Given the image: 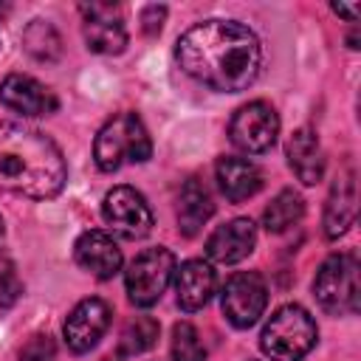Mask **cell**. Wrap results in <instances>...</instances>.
I'll list each match as a JSON object with an SVG mask.
<instances>
[{"instance_id":"2e32d148","label":"cell","mask_w":361,"mask_h":361,"mask_svg":"<svg viewBox=\"0 0 361 361\" xmlns=\"http://www.w3.org/2000/svg\"><path fill=\"white\" fill-rule=\"evenodd\" d=\"M285 152H288L290 169L296 172V178L305 186H313V183L322 180V175H324V152H322L319 135L313 130L299 127L296 133H290V138L285 144Z\"/></svg>"},{"instance_id":"7c38bea8","label":"cell","mask_w":361,"mask_h":361,"mask_svg":"<svg viewBox=\"0 0 361 361\" xmlns=\"http://www.w3.org/2000/svg\"><path fill=\"white\" fill-rule=\"evenodd\" d=\"M0 99L8 110L23 116H48L59 107L56 96L42 82L25 73H8L0 85Z\"/></svg>"},{"instance_id":"8fae6325","label":"cell","mask_w":361,"mask_h":361,"mask_svg":"<svg viewBox=\"0 0 361 361\" xmlns=\"http://www.w3.org/2000/svg\"><path fill=\"white\" fill-rule=\"evenodd\" d=\"M110 327V305L104 299H82L65 319V341L73 353H87L99 344V338Z\"/></svg>"},{"instance_id":"30bf717a","label":"cell","mask_w":361,"mask_h":361,"mask_svg":"<svg viewBox=\"0 0 361 361\" xmlns=\"http://www.w3.org/2000/svg\"><path fill=\"white\" fill-rule=\"evenodd\" d=\"M220 305H223V313L226 319L234 324V327H251L265 305H268V288H265V279L254 271H240L234 274L226 288H223V296H220Z\"/></svg>"},{"instance_id":"52a82bcc","label":"cell","mask_w":361,"mask_h":361,"mask_svg":"<svg viewBox=\"0 0 361 361\" xmlns=\"http://www.w3.org/2000/svg\"><path fill=\"white\" fill-rule=\"evenodd\" d=\"M276 135H279V116L268 102L243 104L228 124L231 144L248 155H259V152L271 149Z\"/></svg>"},{"instance_id":"277c9868","label":"cell","mask_w":361,"mask_h":361,"mask_svg":"<svg viewBox=\"0 0 361 361\" xmlns=\"http://www.w3.org/2000/svg\"><path fill=\"white\" fill-rule=\"evenodd\" d=\"M316 322L302 305H282L265 322L259 347L271 361H302L316 344Z\"/></svg>"},{"instance_id":"d4e9b609","label":"cell","mask_w":361,"mask_h":361,"mask_svg":"<svg viewBox=\"0 0 361 361\" xmlns=\"http://www.w3.org/2000/svg\"><path fill=\"white\" fill-rule=\"evenodd\" d=\"M20 293H23V285L17 282L11 265L3 268V271H0V307H11V305L17 302Z\"/></svg>"},{"instance_id":"44dd1931","label":"cell","mask_w":361,"mask_h":361,"mask_svg":"<svg viewBox=\"0 0 361 361\" xmlns=\"http://www.w3.org/2000/svg\"><path fill=\"white\" fill-rule=\"evenodd\" d=\"M23 48L37 59V62H56L62 54V39L56 28L45 20H34L23 31Z\"/></svg>"},{"instance_id":"3957f363","label":"cell","mask_w":361,"mask_h":361,"mask_svg":"<svg viewBox=\"0 0 361 361\" xmlns=\"http://www.w3.org/2000/svg\"><path fill=\"white\" fill-rule=\"evenodd\" d=\"M152 155V141L135 113L113 116L93 141V161L102 172H116L124 164H144Z\"/></svg>"},{"instance_id":"7402d4cb","label":"cell","mask_w":361,"mask_h":361,"mask_svg":"<svg viewBox=\"0 0 361 361\" xmlns=\"http://www.w3.org/2000/svg\"><path fill=\"white\" fill-rule=\"evenodd\" d=\"M158 322L152 316H135L133 322H127V327L121 330V355H138L144 350H149L158 341Z\"/></svg>"},{"instance_id":"cb8c5ba5","label":"cell","mask_w":361,"mask_h":361,"mask_svg":"<svg viewBox=\"0 0 361 361\" xmlns=\"http://www.w3.org/2000/svg\"><path fill=\"white\" fill-rule=\"evenodd\" d=\"M20 361H54V341L48 336H34L23 347Z\"/></svg>"},{"instance_id":"603a6c76","label":"cell","mask_w":361,"mask_h":361,"mask_svg":"<svg viewBox=\"0 0 361 361\" xmlns=\"http://www.w3.org/2000/svg\"><path fill=\"white\" fill-rule=\"evenodd\" d=\"M172 358L175 361H206V347L200 344V336L189 322H178L172 327Z\"/></svg>"},{"instance_id":"e0dca14e","label":"cell","mask_w":361,"mask_h":361,"mask_svg":"<svg viewBox=\"0 0 361 361\" xmlns=\"http://www.w3.org/2000/svg\"><path fill=\"white\" fill-rule=\"evenodd\" d=\"M355 220V172L344 169L336 175L330 186V197L324 206V234L338 240Z\"/></svg>"},{"instance_id":"8992f818","label":"cell","mask_w":361,"mask_h":361,"mask_svg":"<svg viewBox=\"0 0 361 361\" xmlns=\"http://www.w3.org/2000/svg\"><path fill=\"white\" fill-rule=\"evenodd\" d=\"M175 274V257L169 248H147L127 268V296L135 307H149L161 299Z\"/></svg>"},{"instance_id":"4316f807","label":"cell","mask_w":361,"mask_h":361,"mask_svg":"<svg viewBox=\"0 0 361 361\" xmlns=\"http://www.w3.org/2000/svg\"><path fill=\"white\" fill-rule=\"evenodd\" d=\"M333 11H336V14H341V17H347V23H355V20H358V14H361V8H358V6H344V3H333Z\"/></svg>"},{"instance_id":"5bb4252c","label":"cell","mask_w":361,"mask_h":361,"mask_svg":"<svg viewBox=\"0 0 361 361\" xmlns=\"http://www.w3.org/2000/svg\"><path fill=\"white\" fill-rule=\"evenodd\" d=\"M79 268L93 274L96 279H113L121 268V248L107 231H85L73 245Z\"/></svg>"},{"instance_id":"6da1fadb","label":"cell","mask_w":361,"mask_h":361,"mask_svg":"<svg viewBox=\"0 0 361 361\" xmlns=\"http://www.w3.org/2000/svg\"><path fill=\"white\" fill-rule=\"evenodd\" d=\"M175 59L195 82L220 93H240L259 76L262 45L237 20H203L178 37Z\"/></svg>"},{"instance_id":"9c48e42d","label":"cell","mask_w":361,"mask_h":361,"mask_svg":"<svg viewBox=\"0 0 361 361\" xmlns=\"http://www.w3.org/2000/svg\"><path fill=\"white\" fill-rule=\"evenodd\" d=\"M82 34L93 54H121L127 45V28L121 6L116 3H82Z\"/></svg>"},{"instance_id":"9a60e30c","label":"cell","mask_w":361,"mask_h":361,"mask_svg":"<svg viewBox=\"0 0 361 361\" xmlns=\"http://www.w3.org/2000/svg\"><path fill=\"white\" fill-rule=\"evenodd\" d=\"M217 276L214 268L203 259H189L175 271V293H178V305L183 310H200L212 293H214Z\"/></svg>"},{"instance_id":"484cf974","label":"cell","mask_w":361,"mask_h":361,"mask_svg":"<svg viewBox=\"0 0 361 361\" xmlns=\"http://www.w3.org/2000/svg\"><path fill=\"white\" fill-rule=\"evenodd\" d=\"M164 17H166V8H164V6H147V8L141 11V23H144V31H147V34H155V31H161V23H164Z\"/></svg>"},{"instance_id":"83f0119b","label":"cell","mask_w":361,"mask_h":361,"mask_svg":"<svg viewBox=\"0 0 361 361\" xmlns=\"http://www.w3.org/2000/svg\"><path fill=\"white\" fill-rule=\"evenodd\" d=\"M3 268H8V262H6V257H3V220H0V271Z\"/></svg>"},{"instance_id":"7a4b0ae2","label":"cell","mask_w":361,"mask_h":361,"mask_svg":"<svg viewBox=\"0 0 361 361\" xmlns=\"http://www.w3.org/2000/svg\"><path fill=\"white\" fill-rule=\"evenodd\" d=\"M65 158L45 133L0 121V192L45 200L65 186Z\"/></svg>"},{"instance_id":"d6986e66","label":"cell","mask_w":361,"mask_h":361,"mask_svg":"<svg viewBox=\"0 0 361 361\" xmlns=\"http://www.w3.org/2000/svg\"><path fill=\"white\" fill-rule=\"evenodd\" d=\"M212 214H214V203H212L209 189L197 178L186 180L183 189H180V197H178V228H180V234L195 237Z\"/></svg>"},{"instance_id":"ffe728a7","label":"cell","mask_w":361,"mask_h":361,"mask_svg":"<svg viewBox=\"0 0 361 361\" xmlns=\"http://www.w3.org/2000/svg\"><path fill=\"white\" fill-rule=\"evenodd\" d=\"M302 214H305L302 197H299L293 189H282V192L268 203V209H265V214H262V226H265L271 234H282V231H288L290 226H296V223L302 220Z\"/></svg>"},{"instance_id":"ac0fdd59","label":"cell","mask_w":361,"mask_h":361,"mask_svg":"<svg viewBox=\"0 0 361 361\" xmlns=\"http://www.w3.org/2000/svg\"><path fill=\"white\" fill-rule=\"evenodd\" d=\"M217 183H220V192L231 200V203H240V200H248L259 192L262 186V172L254 161L248 158H237V155H223L217 161Z\"/></svg>"},{"instance_id":"ba28073f","label":"cell","mask_w":361,"mask_h":361,"mask_svg":"<svg viewBox=\"0 0 361 361\" xmlns=\"http://www.w3.org/2000/svg\"><path fill=\"white\" fill-rule=\"evenodd\" d=\"M104 223L124 240H141L152 231V209L133 186H113L102 203Z\"/></svg>"},{"instance_id":"5b68a950","label":"cell","mask_w":361,"mask_h":361,"mask_svg":"<svg viewBox=\"0 0 361 361\" xmlns=\"http://www.w3.org/2000/svg\"><path fill=\"white\" fill-rule=\"evenodd\" d=\"M313 293H316V302L333 316L355 313L358 310V257L350 251L327 257L316 271Z\"/></svg>"},{"instance_id":"4fadbf2b","label":"cell","mask_w":361,"mask_h":361,"mask_svg":"<svg viewBox=\"0 0 361 361\" xmlns=\"http://www.w3.org/2000/svg\"><path fill=\"white\" fill-rule=\"evenodd\" d=\"M254 243H257V228L248 217H234L223 226H217L209 240H206V254L209 259L214 262H223V265H231V262H240L245 259L251 251H254Z\"/></svg>"}]
</instances>
